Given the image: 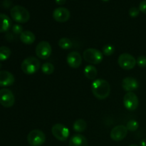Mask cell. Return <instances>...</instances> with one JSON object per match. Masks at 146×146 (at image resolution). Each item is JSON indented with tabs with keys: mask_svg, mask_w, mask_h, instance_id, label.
Wrapping results in <instances>:
<instances>
[{
	"mask_svg": "<svg viewBox=\"0 0 146 146\" xmlns=\"http://www.w3.org/2000/svg\"><path fill=\"white\" fill-rule=\"evenodd\" d=\"M54 66L50 62H46L41 66V71L46 75H51L54 72Z\"/></svg>",
	"mask_w": 146,
	"mask_h": 146,
	"instance_id": "603a6c76",
	"label": "cell"
},
{
	"mask_svg": "<svg viewBox=\"0 0 146 146\" xmlns=\"http://www.w3.org/2000/svg\"><path fill=\"white\" fill-rule=\"evenodd\" d=\"M71 17V14L68 9L64 7H58L53 11V18L59 23H64L68 21Z\"/></svg>",
	"mask_w": 146,
	"mask_h": 146,
	"instance_id": "7c38bea8",
	"label": "cell"
},
{
	"mask_svg": "<svg viewBox=\"0 0 146 146\" xmlns=\"http://www.w3.org/2000/svg\"><path fill=\"white\" fill-rule=\"evenodd\" d=\"M40 61L38 58L34 56L26 58L22 61L21 68L23 72L27 75H32L36 74L39 70Z\"/></svg>",
	"mask_w": 146,
	"mask_h": 146,
	"instance_id": "3957f363",
	"label": "cell"
},
{
	"mask_svg": "<svg viewBox=\"0 0 146 146\" xmlns=\"http://www.w3.org/2000/svg\"><path fill=\"white\" fill-rule=\"evenodd\" d=\"M11 26V21L9 17L4 14H0V33L7 31Z\"/></svg>",
	"mask_w": 146,
	"mask_h": 146,
	"instance_id": "ac0fdd59",
	"label": "cell"
},
{
	"mask_svg": "<svg viewBox=\"0 0 146 146\" xmlns=\"http://www.w3.org/2000/svg\"><path fill=\"white\" fill-rule=\"evenodd\" d=\"M15 103V97L11 90L2 88L0 90V104L4 108H11Z\"/></svg>",
	"mask_w": 146,
	"mask_h": 146,
	"instance_id": "52a82bcc",
	"label": "cell"
},
{
	"mask_svg": "<svg viewBox=\"0 0 146 146\" xmlns=\"http://www.w3.org/2000/svg\"><path fill=\"white\" fill-rule=\"evenodd\" d=\"M27 141L31 146H41L45 143L46 135L41 130H32L27 135Z\"/></svg>",
	"mask_w": 146,
	"mask_h": 146,
	"instance_id": "5b68a950",
	"label": "cell"
},
{
	"mask_svg": "<svg viewBox=\"0 0 146 146\" xmlns=\"http://www.w3.org/2000/svg\"><path fill=\"white\" fill-rule=\"evenodd\" d=\"M138 127H139V123H138V121H135V120H131V121H129L127 123L126 128L128 131H129L133 132V131H137Z\"/></svg>",
	"mask_w": 146,
	"mask_h": 146,
	"instance_id": "d4e9b609",
	"label": "cell"
},
{
	"mask_svg": "<svg viewBox=\"0 0 146 146\" xmlns=\"http://www.w3.org/2000/svg\"><path fill=\"white\" fill-rule=\"evenodd\" d=\"M12 31L14 34H21L23 32V27L20 24H16L12 27Z\"/></svg>",
	"mask_w": 146,
	"mask_h": 146,
	"instance_id": "4316f807",
	"label": "cell"
},
{
	"mask_svg": "<svg viewBox=\"0 0 146 146\" xmlns=\"http://www.w3.org/2000/svg\"><path fill=\"white\" fill-rule=\"evenodd\" d=\"M139 9L141 12L146 14V0H143L140 3Z\"/></svg>",
	"mask_w": 146,
	"mask_h": 146,
	"instance_id": "f1b7e54d",
	"label": "cell"
},
{
	"mask_svg": "<svg viewBox=\"0 0 146 146\" xmlns=\"http://www.w3.org/2000/svg\"><path fill=\"white\" fill-rule=\"evenodd\" d=\"M52 48L48 41H42L37 44L36 47V54L41 59H47L51 54Z\"/></svg>",
	"mask_w": 146,
	"mask_h": 146,
	"instance_id": "9c48e42d",
	"label": "cell"
},
{
	"mask_svg": "<svg viewBox=\"0 0 146 146\" xmlns=\"http://www.w3.org/2000/svg\"><path fill=\"white\" fill-rule=\"evenodd\" d=\"M66 1V0H55V2L58 5H63Z\"/></svg>",
	"mask_w": 146,
	"mask_h": 146,
	"instance_id": "f546056e",
	"label": "cell"
},
{
	"mask_svg": "<svg viewBox=\"0 0 146 146\" xmlns=\"http://www.w3.org/2000/svg\"><path fill=\"white\" fill-rule=\"evenodd\" d=\"M51 133L54 138L61 142L66 141L70 134L68 128L61 123L54 124L51 128Z\"/></svg>",
	"mask_w": 146,
	"mask_h": 146,
	"instance_id": "8992f818",
	"label": "cell"
},
{
	"mask_svg": "<svg viewBox=\"0 0 146 146\" xmlns=\"http://www.w3.org/2000/svg\"><path fill=\"white\" fill-rule=\"evenodd\" d=\"M14 81L15 78L11 73L7 71H0V87L11 86Z\"/></svg>",
	"mask_w": 146,
	"mask_h": 146,
	"instance_id": "5bb4252c",
	"label": "cell"
},
{
	"mask_svg": "<svg viewBox=\"0 0 146 146\" xmlns=\"http://www.w3.org/2000/svg\"><path fill=\"white\" fill-rule=\"evenodd\" d=\"M83 58L91 64H99L103 61V53L94 48H87L83 53Z\"/></svg>",
	"mask_w": 146,
	"mask_h": 146,
	"instance_id": "277c9868",
	"label": "cell"
},
{
	"mask_svg": "<svg viewBox=\"0 0 146 146\" xmlns=\"http://www.w3.org/2000/svg\"><path fill=\"white\" fill-rule=\"evenodd\" d=\"M11 19L19 24H25L29 20L30 14L25 7L20 5L13 7L10 11Z\"/></svg>",
	"mask_w": 146,
	"mask_h": 146,
	"instance_id": "7a4b0ae2",
	"label": "cell"
},
{
	"mask_svg": "<svg viewBox=\"0 0 146 146\" xmlns=\"http://www.w3.org/2000/svg\"><path fill=\"white\" fill-rule=\"evenodd\" d=\"M58 44L60 48L64 50L71 49L73 47L72 41H71V39H69L68 38H66V37L60 38L58 42Z\"/></svg>",
	"mask_w": 146,
	"mask_h": 146,
	"instance_id": "44dd1931",
	"label": "cell"
},
{
	"mask_svg": "<svg viewBox=\"0 0 146 146\" xmlns=\"http://www.w3.org/2000/svg\"><path fill=\"white\" fill-rule=\"evenodd\" d=\"M139 86V83L133 77L128 76L122 81V87L127 92H133Z\"/></svg>",
	"mask_w": 146,
	"mask_h": 146,
	"instance_id": "9a60e30c",
	"label": "cell"
},
{
	"mask_svg": "<svg viewBox=\"0 0 146 146\" xmlns=\"http://www.w3.org/2000/svg\"><path fill=\"white\" fill-rule=\"evenodd\" d=\"M114 51H115V48L111 44H106L102 48L103 54L106 56H110L112 54H113Z\"/></svg>",
	"mask_w": 146,
	"mask_h": 146,
	"instance_id": "cb8c5ba5",
	"label": "cell"
},
{
	"mask_svg": "<svg viewBox=\"0 0 146 146\" xmlns=\"http://www.w3.org/2000/svg\"><path fill=\"white\" fill-rule=\"evenodd\" d=\"M66 61L71 68H77L82 64V57L77 51H71L67 55Z\"/></svg>",
	"mask_w": 146,
	"mask_h": 146,
	"instance_id": "4fadbf2b",
	"label": "cell"
},
{
	"mask_svg": "<svg viewBox=\"0 0 146 146\" xmlns=\"http://www.w3.org/2000/svg\"><path fill=\"white\" fill-rule=\"evenodd\" d=\"M128 131L126 126L123 125H118L111 130L110 136L113 141H121L126 137Z\"/></svg>",
	"mask_w": 146,
	"mask_h": 146,
	"instance_id": "8fae6325",
	"label": "cell"
},
{
	"mask_svg": "<svg viewBox=\"0 0 146 146\" xmlns=\"http://www.w3.org/2000/svg\"><path fill=\"white\" fill-rule=\"evenodd\" d=\"M103 1H110V0H102Z\"/></svg>",
	"mask_w": 146,
	"mask_h": 146,
	"instance_id": "d6a6232c",
	"label": "cell"
},
{
	"mask_svg": "<svg viewBox=\"0 0 146 146\" xmlns=\"http://www.w3.org/2000/svg\"><path fill=\"white\" fill-rule=\"evenodd\" d=\"M84 73L85 76L88 79L94 80L96 78L97 76V71L96 68L92 65H88L85 67L84 70Z\"/></svg>",
	"mask_w": 146,
	"mask_h": 146,
	"instance_id": "d6986e66",
	"label": "cell"
},
{
	"mask_svg": "<svg viewBox=\"0 0 146 146\" xmlns=\"http://www.w3.org/2000/svg\"><path fill=\"white\" fill-rule=\"evenodd\" d=\"M1 66H2V64H1V62H0V68H1Z\"/></svg>",
	"mask_w": 146,
	"mask_h": 146,
	"instance_id": "836d02e7",
	"label": "cell"
},
{
	"mask_svg": "<svg viewBox=\"0 0 146 146\" xmlns=\"http://www.w3.org/2000/svg\"><path fill=\"white\" fill-rule=\"evenodd\" d=\"M86 138L81 134H75L69 140V146H88Z\"/></svg>",
	"mask_w": 146,
	"mask_h": 146,
	"instance_id": "2e32d148",
	"label": "cell"
},
{
	"mask_svg": "<svg viewBox=\"0 0 146 146\" xmlns=\"http://www.w3.org/2000/svg\"><path fill=\"white\" fill-rule=\"evenodd\" d=\"M11 54V49L9 47L2 46L0 47V61H6L10 57Z\"/></svg>",
	"mask_w": 146,
	"mask_h": 146,
	"instance_id": "7402d4cb",
	"label": "cell"
},
{
	"mask_svg": "<svg viewBox=\"0 0 146 146\" xmlns=\"http://www.w3.org/2000/svg\"><path fill=\"white\" fill-rule=\"evenodd\" d=\"M136 64L141 68H145L146 67V56H140L138 57L136 60Z\"/></svg>",
	"mask_w": 146,
	"mask_h": 146,
	"instance_id": "484cf974",
	"label": "cell"
},
{
	"mask_svg": "<svg viewBox=\"0 0 146 146\" xmlns=\"http://www.w3.org/2000/svg\"><path fill=\"white\" fill-rule=\"evenodd\" d=\"M140 146H146V139L141 140L140 142Z\"/></svg>",
	"mask_w": 146,
	"mask_h": 146,
	"instance_id": "4dcf8cb0",
	"label": "cell"
},
{
	"mask_svg": "<svg viewBox=\"0 0 146 146\" xmlns=\"http://www.w3.org/2000/svg\"><path fill=\"white\" fill-rule=\"evenodd\" d=\"M20 40L26 45H31L35 41L36 36L31 31H24L20 34Z\"/></svg>",
	"mask_w": 146,
	"mask_h": 146,
	"instance_id": "e0dca14e",
	"label": "cell"
},
{
	"mask_svg": "<svg viewBox=\"0 0 146 146\" xmlns=\"http://www.w3.org/2000/svg\"><path fill=\"white\" fill-rule=\"evenodd\" d=\"M129 146H138V145H135V144H133V145H129Z\"/></svg>",
	"mask_w": 146,
	"mask_h": 146,
	"instance_id": "1f68e13d",
	"label": "cell"
},
{
	"mask_svg": "<svg viewBox=\"0 0 146 146\" xmlns=\"http://www.w3.org/2000/svg\"><path fill=\"white\" fill-rule=\"evenodd\" d=\"M91 91L96 98L104 100L108 98L111 93V86L109 83L102 78L94 80L91 85Z\"/></svg>",
	"mask_w": 146,
	"mask_h": 146,
	"instance_id": "6da1fadb",
	"label": "cell"
},
{
	"mask_svg": "<svg viewBox=\"0 0 146 146\" xmlns=\"http://www.w3.org/2000/svg\"><path fill=\"white\" fill-rule=\"evenodd\" d=\"M87 127L86 122L84 121V119H77L75 122L74 123L73 125V128H74V131L77 133H82L86 131Z\"/></svg>",
	"mask_w": 146,
	"mask_h": 146,
	"instance_id": "ffe728a7",
	"label": "cell"
},
{
	"mask_svg": "<svg viewBox=\"0 0 146 146\" xmlns=\"http://www.w3.org/2000/svg\"><path fill=\"white\" fill-rule=\"evenodd\" d=\"M124 107L128 111H133L138 108L139 100L136 94L133 92H128L123 97Z\"/></svg>",
	"mask_w": 146,
	"mask_h": 146,
	"instance_id": "30bf717a",
	"label": "cell"
},
{
	"mask_svg": "<svg viewBox=\"0 0 146 146\" xmlns=\"http://www.w3.org/2000/svg\"><path fill=\"white\" fill-rule=\"evenodd\" d=\"M118 65L125 70H131L136 65V59L129 54H121L118 58Z\"/></svg>",
	"mask_w": 146,
	"mask_h": 146,
	"instance_id": "ba28073f",
	"label": "cell"
},
{
	"mask_svg": "<svg viewBox=\"0 0 146 146\" xmlns=\"http://www.w3.org/2000/svg\"><path fill=\"white\" fill-rule=\"evenodd\" d=\"M140 9L137 7H132L129 9V15L131 16L133 18H135V17H137L140 14Z\"/></svg>",
	"mask_w": 146,
	"mask_h": 146,
	"instance_id": "83f0119b",
	"label": "cell"
}]
</instances>
